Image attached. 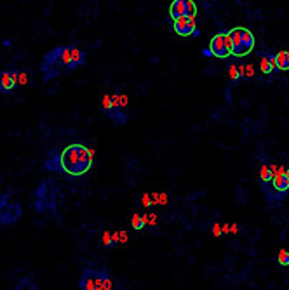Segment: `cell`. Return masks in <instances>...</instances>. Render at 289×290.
<instances>
[{"label": "cell", "instance_id": "1", "mask_svg": "<svg viewBox=\"0 0 289 290\" xmlns=\"http://www.w3.org/2000/svg\"><path fill=\"white\" fill-rule=\"evenodd\" d=\"M94 155L84 142H70L63 148H52L44 157V169L49 172L80 177L92 169Z\"/></svg>", "mask_w": 289, "mask_h": 290}, {"label": "cell", "instance_id": "2", "mask_svg": "<svg viewBox=\"0 0 289 290\" xmlns=\"http://www.w3.org/2000/svg\"><path fill=\"white\" fill-rule=\"evenodd\" d=\"M87 63V52L80 46H56L44 56L40 63L42 80L51 82L65 77Z\"/></svg>", "mask_w": 289, "mask_h": 290}, {"label": "cell", "instance_id": "3", "mask_svg": "<svg viewBox=\"0 0 289 290\" xmlns=\"http://www.w3.org/2000/svg\"><path fill=\"white\" fill-rule=\"evenodd\" d=\"M101 112H103L113 124H117V125L127 124L129 97L120 91H117L113 94H105L103 101H101Z\"/></svg>", "mask_w": 289, "mask_h": 290}, {"label": "cell", "instance_id": "4", "mask_svg": "<svg viewBox=\"0 0 289 290\" xmlns=\"http://www.w3.org/2000/svg\"><path fill=\"white\" fill-rule=\"evenodd\" d=\"M58 205H59V191L52 181H42L35 190V200L34 207L39 214L51 212L58 215Z\"/></svg>", "mask_w": 289, "mask_h": 290}, {"label": "cell", "instance_id": "5", "mask_svg": "<svg viewBox=\"0 0 289 290\" xmlns=\"http://www.w3.org/2000/svg\"><path fill=\"white\" fill-rule=\"evenodd\" d=\"M80 290H112L113 278L107 268H84L79 276Z\"/></svg>", "mask_w": 289, "mask_h": 290}, {"label": "cell", "instance_id": "6", "mask_svg": "<svg viewBox=\"0 0 289 290\" xmlns=\"http://www.w3.org/2000/svg\"><path fill=\"white\" fill-rule=\"evenodd\" d=\"M262 191L265 195L267 202L272 207H275L284 200V197L289 193V175L286 169H275V174L268 185L262 186Z\"/></svg>", "mask_w": 289, "mask_h": 290}, {"label": "cell", "instance_id": "7", "mask_svg": "<svg viewBox=\"0 0 289 290\" xmlns=\"http://www.w3.org/2000/svg\"><path fill=\"white\" fill-rule=\"evenodd\" d=\"M229 33H230V42H232V56H234V58L241 59L253 52V49L256 46V39L249 28L235 26L232 28V30H229Z\"/></svg>", "mask_w": 289, "mask_h": 290}, {"label": "cell", "instance_id": "8", "mask_svg": "<svg viewBox=\"0 0 289 290\" xmlns=\"http://www.w3.org/2000/svg\"><path fill=\"white\" fill-rule=\"evenodd\" d=\"M23 215V207L18 200H12L11 193L2 195L0 200V224L2 228L12 226L14 223H18Z\"/></svg>", "mask_w": 289, "mask_h": 290}, {"label": "cell", "instance_id": "9", "mask_svg": "<svg viewBox=\"0 0 289 290\" xmlns=\"http://www.w3.org/2000/svg\"><path fill=\"white\" fill-rule=\"evenodd\" d=\"M211 54L218 59H229L232 56V42H230V33L227 30L218 31L213 39L209 40V47Z\"/></svg>", "mask_w": 289, "mask_h": 290}, {"label": "cell", "instance_id": "10", "mask_svg": "<svg viewBox=\"0 0 289 290\" xmlns=\"http://www.w3.org/2000/svg\"><path fill=\"white\" fill-rule=\"evenodd\" d=\"M197 16V4L194 0H173L169 7V18L173 21L181 18H195Z\"/></svg>", "mask_w": 289, "mask_h": 290}, {"label": "cell", "instance_id": "11", "mask_svg": "<svg viewBox=\"0 0 289 290\" xmlns=\"http://www.w3.org/2000/svg\"><path fill=\"white\" fill-rule=\"evenodd\" d=\"M18 79H19L18 70H4L0 73V92H2L4 96L11 94L18 87Z\"/></svg>", "mask_w": 289, "mask_h": 290}, {"label": "cell", "instance_id": "12", "mask_svg": "<svg viewBox=\"0 0 289 290\" xmlns=\"http://www.w3.org/2000/svg\"><path fill=\"white\" fill-rule=\"evenodd\" d=\"M173 30L176 31V35L180 37H190V35H199L197 24H195V18H181L173 21Z\"/></svg>", "mask_w": 289, "mask_h": 290}, {"label": "cell", "instance_id": "13", "mask_svg": "<svg viewBox=\"0 0 289 290\" xmlns=\"http://www.w3.org/2000/svg\"><path fill=\"white\" fill-rule=\"evenodd\" d=\"M260 70H262L263 75H270V73H274V70H277V66H275V54H263L262 59H260Z\"/></svg>", "mask_w": 289, "mask_h": 290}, {"label": "cell", "instance_id": "14", "mask_svg": "<svg viewBox=\"0 0 289 290\" xmlns=\"http://www.w3.org/2000/svg\"><path fill=\"white\" fill-rule=\"evenodd\" d=\"M275 169H277V167L268 165V163H263L262 170H260V183H262V186L268 185V183L272 181V177H274V174H275Z\"/></svg>", "mask_w": 289, "mask_h": 290}, {"label": "cell", "instance_id": "15", "mask_svg": "<svg viewBox=\"0 0 289 290\" xmlns=\"http://www.w3.org/2000/svg\"><path fill=\"white\" fill-rule=\"evenodd\" d=\"M275 66L279 71H289V51H279L275 54Z\"/></svg>", "mask_w": 289, "mask_h": 290}, {"label": "cell", "instance_id": "16", "mask_svg": "<svg viewBox=\"0 0 289 290\" xmlns=\"http://www.w3.org/2000/svg\"><path fill=\"white\" fill-rule=\"evenodd\" d=\"M14 290H39V287L34 283V280L21 278V280H18V283L14 285Z\"/></svg>", "mask_w": 289, "mask_h": 290}, {"label": "cell", "instance_id": "17", "mask_svg": "<svg viewBox=\"0 0 289 290\" xmlns=\"http://www.w3.org/2000/svg\"><path fill=\"white\" fill-rule=\"evenodd\" d=\"M277 263H279L282 268L289 266V250H280V252H279V256H277Z\"/></svg>", "mask_w": 289, "mask_h": 290}, {"label": "cell", "instance_id": "18", "mask_svg": "<svg viewBox=\"0 0 289 290\" xmlns=\"http://www.w3.org/2000/svg\"><path fill=\"white\" fill-rule=\"evenodd\" d=\"M242 70L244 68H237L235 64H230V79L234 80V82H237L239 79H241V75H242Z\"/></svg>", "mask_w": 289, "mask_h": 290}, {"label": "cell", "instance_id": "19", "mask_svg": "<svg viewBox=\"0 0 289 290\" xmlns=\"http://www.w3.org/2000/svg\"><path fill=\"white\" fill-rule=\"evenodd\" d=\"M143 219H140V218H138V215H136V218H134V228H136V230H141V228H143Z\"/></svg>", "mask_w": 289, "mask_h": 290}, {"label": "cell", "instance_id": "20", "mask_svg": "<svg viewBox=\"0 0 289 290\" xmlns=\"http://www.w3.org/2000/svg\"><path fill=\"white\" fill-rule=\"evenodd\" d=\"M202 54H204V56H213V54H211L209 49H204V51H202Z\"/></svg>", "mask_w": 289, "mask_h": 290}, {"label": "cell", "instance_id": "21", "mask_svg": "<svg viewBox=\"0 0 289 290\" xmlns=\"http://www.w3.org/2000/svg\"><path fill=\"white\" fill-rule=\"evenodd\" d=\"M287 175H289V169H287Z\"/></svg>", "mask_w": 289, "mask_h": 290}]
</instances>
